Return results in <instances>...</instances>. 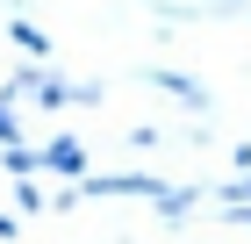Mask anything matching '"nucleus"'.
Instances as JSON below:
<instances>
[{"label":"nucleus","instance_id":"f257e3e1","mask_svg":"<svg viewBox=\"0 0 251 244\" xmlns=\"http://www.w3.org/2000/svg\"><path fill=\"white\" fill-rule=\"evenodd\" d=\"M36 165L65 172V180H86V151H79L72 136H58V144H43V151H36Z\"/></svg>","mask_w":251,"mask_h":244},{"label":"nucleus","instance_id":"f03ea898","mask_svg":"<svg viewBox=\"0 0 251 244\" xmlns=\"http://www.w3.org/2000/svg\"><path fill=\"white\" fill-rule=\"evenodd\" d=\"M151 86H158V94H173V101H187V108H194V115L208 108V94H201V86H194V79H187V72H151Z\"/></svg>","mask_w":251,"mask_h":244},{"label":"nucleus","instance_id":"7ed1b4c3","mask_svg":"<svg viewBox=\"0 0 251 244\" xmlns=\"http://www.w3.org/2000/svg\"><path fill=\"white\" fill-rule=\"evenodd\" d=\"M0 165H7V172H22V180H29V172H36V151H29V144H15V151H0Z\"/></svg>","mask_w":251,"mask_h":244},{"label":"nucleus","instance_id":"20e7f679","mask_svg":"<svg viewBox=\"0 0 251 244\" xmlns=\"http://www.w3.org/2000/svg\"><path fill=\"white\" fill-rule=\"evenodd\" d=\"M15 144H22V122H15V108L0 101V151H15Z\"/></svg>","mask_w":251,"mask_h":244},{"label":"nucleus","instance_id":"39448f33","mask_svg":"<svg viewBox=\"0 0 251 244\" xmlns=\"http://www.w3.org/2000/svg\"><path fill=\"white\" fill-rule=\"evenodd\" d=\"M15 201L29 208V216H43V208H50V194H43V187H29V180H22V187H15Z\"/></svg>","mask_w":251,"mask_h":244},{"label":"nucleus","instance_id":"423d86ee","mask_svg":"<svg viewBox=\"0 0 251 244\" xmlns=\"http://www.w3.org/2000/svg\"><path fill=\"white\" fill-rule=\"evenodd\" d=\"M0 237H15V216H0Z\"/></svg>","mask_w":251,"mask_h":244}]
</instances>
